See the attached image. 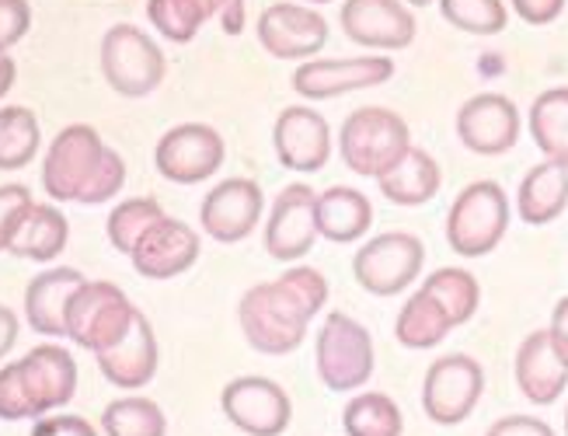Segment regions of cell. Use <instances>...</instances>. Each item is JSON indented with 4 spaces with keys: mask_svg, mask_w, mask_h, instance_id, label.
Here are the masks:
<instances>
[{
    "mask_svg": "<svg viewBox=\"0 0 568 436\" xmlns=\"http://www.w3.org/2000/svg\"><path fill=\"white\" fill-rule=\"evenodd\" d=\"M328 280L311 265H293L276 280L252 286L237 304V322L248 346L262 356L296 353L311 322L325 311Z\"/></svg>",
    "mask_w": 568,
    "mask_h": 436,
    "instance_id": "cell-1",
    "label": "cell"
},
{
    "mask_svg": "<svg viewBox=\"0 0 568 436\" xmlns=\"http://www.w3.org/2000/svg\"><path fill=\"white\" fill-rule=\"evenodd\" d=\"M122 182H126V164L88 123L60 130L42 158V189L57 203H109Z\"/></svg>",
    "mask_w": 568,
    "mask_h": 436,
    "instance_id": "cell-2",
    "label": "cell"
},
{
    "mask_svg": "<svg viewBox=\"0 0 568 436\" xmlns=\"http://www.w3.org/2000/svg\"><path fill=\"white\" fill-rule=\"evenodd\" d=\"M78 363L63 346H36L18 363L0 367V419H42L73 402Z\"/></svg>",
    "mask_w": 568,
    "mask_h": 436,
    "instance_id": "cell-3",
    "label": "cell"
},
{
    "mask_svg": "<svg viewBox=\"0 0 568 436\" xmlns=\"http://www.w3.org/2000/svg\"><path fill=\"white\" fill-rule=\"evenodd\" d=\"M314 363L321 384L335 395H353L363 384L374 381L377 371V349L374 335L366 325H359L353 314L328 311L325 325L317 332Z\"/></svg>",
    "mask_w": 568,
    "mask_h": 436,
    "instance_id": "cell-4",
    "label": "cell"
},
{
    "mask_svg": "<svg viewBox=\"0 0 568 436\" xmlns=\"http://www.w3.org/2000/svg\"><path fill=\"white\" fill-rule=\"evenodd\" d=\"M412 148V130L394 109L363 105L338 130L342 161L359 179H381Z\"/></svg>",
    "mask_w": 568,
    "mask_h": 436,
    "instance_id": "cell-5",
    "label": "cell"
},
{
    "mask_svg": "<svg viewBox=\"0 0 568 436\" xmlns=\"http://www.w3.org/2000/svg\"><path fill=\"white\" fill-rule=\"evenodd\" d=\"M509 196L499 182L481 179L457 192V200L447 213V241L464 258L491 255L509 231Z\"/></svg>",
    "mask_w": 568,
    "mask_h": 436,
    "instance_id": "cell-6",
    "label": "cell"
},
{
    "mask_svg": "<svg viewBox=\"0 0 568 436\" xmlns=\"http://www.w3.org/2000/svg\"><path fill=\"white\" fill-rule=\"evenodd\" d=\"M136 307L109 280H88L67 304V338L94 356L109 353L133 328Z\"/></svg>",
    "mask_w": 568,
    "mask_h": 436,
    "instance_id": "cell-7",
    "label": "cell"
},
{
    "mask_svg": "<svg viewBox=\"0 0 568 436\" xmlns=\"http://www.w3.org/2000/svg\"><path fill=\"white\" fill-rule=\"evenodd\" d=\"M426 262V245L408 231H384L359 245L353 258L356 283L374 297H398L418 280Z\"/></svg>",
    "mask_w": 568,
    "mask_h": 436,
    "instance_id": "cell-8",
    "label": "cell"
},
{
    "mask_svg": "<svg viewBox=\"0 0 568 436\" xmlns=\"http://www.w3.org/2000/svg\"><path fill=\"white\" fill-rule=\"evenodd\" d=\"M102 74L122 99H146L164 81V53L143 29L112 26L102 39Z\"/></svg>",
    "mask_w": 568,
    "mask_h": 436,
    "instance_id": "cell-9",
    "label": "cell"
},
{
    "mask_svg": "<svg viewBox=\"0 0 568 436\" xmlns=\"http://www.w3.org/2000/svg\"><path fill=\"white\" fill-rule=\"evenodd\" d=\"M485 395V371L475 356L447 353L426 371L423 408L436 426H460Z\"/></svg>",
    "mask_w": 568,
    "mask_h": 436,
    "instance_id": "cell-10",
    "label": "cell"
},
{
    "mask_svg": "<svg viewBox=\"0 0 568 436\" xmlns=\"http://www.w3.org/2000/svg\"><path fill=\"white\" fill-rule=\"evenodd\" d=\"M158 172L175 185H200L224 164V136L206 123L171 126L154 148Z\"/></svg>",
    "mask_w": 568,
    "mask_h": 436,
    "instance_id": "cell-11",
    "label": "cell"
},
{
    "mask_svg": "<svg viewBox=\"0 0 568 436\" xmlns=\"http://www.w3.org/2000/svg\"><path fill=\"white\" fill-rule=\"evenodd\" d=\"M394 78V60L381 53H366L353 60H307L293 70V91L307 102L338 99L366 88H381Z\"/></svg>",
    "mask_w": 568,
    "mask_h": 436,
    "instance_id": "cell-12",
    "label": "cell"
},
{
    "mask_svg": "<svg viewBox=\"0 0 568 436\" xmlns=\"http://www.w3.org/2000/svg\"><path fill=\"white\" fill-rule=\"evenodd\" d=\"M220 408L244 436H283L293 423L290 395L258 374L231 381L220 395Z\"/></svg>",
    "mask_w": 568,
    "mask_h": 436,
    "instance_id": "cell-13",
    "label": "cell"
},
{
    "mask_svg": "<svg viewBox=\"0 0 568 436\" xmlns=\"http://www.w3.org/2000/svg\"><path fill=\"white\" fill-rule=\"evenodd\" d=\"M457 136L478 158H503L520 143V109L506 94H475L457 112Z\"/></svg>",
    "mask_w": 568,
    "mask_h": 436,
    "instance_id": "cell-14",
    "label": "cell"
},
{
    "mask_svg": "<svg viewBox=\"0 0 568 436\" xmlns=\"http://www.w3.org/2000/svg\"><path fill=\"white\" fill-rule=\"evenodd\" d=\"M314 203L317 192L311 185H286L273 210H268V224H265V237L262 245L268 252V258L296 265L317 241V221H314Z\"/></svg>",
    "mask_w": 568,
    "mask_h": 436,
    "instance_id": "cell-15",
    "label": "cell"
},
{
    "mask_svg": "<svg viewBox=\"0 0 568 436\" xmlns=\"http://www.w3.org/2000/svg\"><path fill=\"white\" fill-rule=\"evenodd\" d=\"M342 32L363 50L394 53L415 42V14L405 0H345Z\"/></svg>",
    "mask_w": 568,
    "mask_h": 436,
    "instance_id": "cell-16",
    "label": "cell"
},
{
    "mask_svg": "<svg viewBox=\"0 0 568 436\" xmlns=\"http://www.w3.org/2000/svg\"><path fill=\"white\" fill-rule=\"evenodd\" d=\"M258 42L268 57L307 63L311 57L321 53V45L328 42V21L314 8L280 0V4H268L258 14Z\"/></svg>",
    "mask_w": 568,
    "mask_h": 436,
    "instance_id": "cell-17",
    "label": "cell"
},
{
    "mask_svg": "<svg viewBox=\"0 0 568 436\" xmlns=\"http://www.w3.org/2000/svg\"><path fill=\"white\" fill-rule=\"evenodd\" d=\"M273 148L283 168L296 175L321 172L332 158V126L311 105H290L273 126Z\"/></svg>",
    "mask_w": 568,
    "mask_h": 436,
    "instance_id": "cell-18",
    "label": "cell"
},
{
    "mask_svg": "<svg viewBox=\"0 0 568 436\" xmlns=\"http://www.w3.org/2000/svg\"><path fill=\"white\" fill-rule=\"evenodd\" d=\"M262 210L265 196L252 179H227L206 192L200 224L220 245H237V241H244L258 227Z\"/></svg>",
    "mask_w": 568,
    "mask_h": 436,
    "instance_id": "cell-19",
    "label": "cell"
},
{
    "mask_svg": "<svg viewBox=\"0 0 568 436\" xmlns=\"http://www.w3.org/2000/svg\"><path fill=\"white\" fill-rule=\"evenodd\" d=\"M195 258H200V234L175 216H161L130 252L133 270L143 280H175L192 270Z\"/></svg>",
    "mask_w": 568,
    "mask_h": 436,
    "instance_id": "cell-20",
    "label": "cell"
},
{
    "mask_svg": "<svg viewBox=\"0 0 568 436\" xmlns=\"http://www.w3.org/2000/svg\"><path fill=\"white\" fill-rule=\"evenodd\" d=\"M516 387L530 405H555L568 387V367L558 359L548 328L530 332L516 349Z\"/></svg>",
    "mask_w": 568,
    "mask_h": 436,
    "instance_id": "cell-21",
    "label": "cell"
},
{
    "mask_svg": "<svg viewBox=\"0 0 568 436\" xmlns=\"http://www.w3.org/2000/svg\"><path fill=\"white\" fill-rule=\"evenodd\" d=\"M98 359V371L102 377L115 387H126V392H136V387L151 384L154 374H158V363H161V353H158V335L151 328V322L136 314L133 318V328L126 332L122 343H115L109 353L94 356Z\"/></svg>",
    "mask_w": 568,
    "mask_h": 436,
    "instance_id": "cell-22",
    "label": "cell"
},
{
    "mask_svg": "<svg viewBox=\"0 0 568 436\" xmlns=\"http://www.w3.org/2000/svg\"><path fill=\"white\" fill-rule=\"evenodd\" d=\"M81 283H88L84 273L70 270V265L39 273L24 290V318H29V325L49 338L67 335V304L81 290Z\"/></svg>",
    "mask_w": 568,
    "mask_h": 436,
    "instance_id": "cell-23",
    "label": "cell"
},
{
    "mask_svg": "<svg viewBox=\"0 0 568 436\" xmlns=\"http://www.w3.org/2000/svg\"><path fill=\"white\" fill-rule=\"evenodd\" d=\"M314 221L317 237L335 241V245H353V241H363L369 227H374V203L353 185H332L317 192Z\"/></svg>",
    "mask_w": 568,
    "mask_h": 436,
    "instance_id": "cell-24",
    "label": "cell"
},
{
    "mask_svg": "<svg viewBox=\"0 0 568 436\" xmlns=\"http://www.w3.org/2000/svg\"><path fill=\"white\" fill-rule=\"evenodd\" d=\"M377 185H381V196L394 206H426L429 200H436V192L443 185V172L429 151L412 143V148L377 179Z\"/></svg>",
    "mask_w": 568,
    "mask_h": 436,
    "instance_id": "cell-25",
    "label": "cell"
},
{
    "mask_svg": "<svg viewBox=\"0 0 568 436\" xmlns=\"http://www.w3.org/2000/svg\"><path fill=\"white\" fill-rule=\"evenodd\" d=\"M568 206V168L555 161H540L520 182L516 192V213L530 227H545L565 213Z\"/></svg>",
    "mask_w": 568,
    "mask_h": 436,
    "instance_id": "cell-26",
    "label": "cell"
},
{
    "mask_svg": "<svg viewBox=\"0 0 568 436\" xmlns=\"http://www.w3.org/2000/svg\"><path fill=\"white\" fill-rule=\"evenodd\" d=\"M67 237H70L67 216L57 206L36 203L29 210V216L21 221L18 234L11 237L8 252L18 255V258H29V262H53V258L63 255Z\"/></svg>",
    "mask_w": 568,
    "mask_h": 436,
    "instance_id": "cell-27",
    "label": "cell"
},
{
    "mask_svg": "<svg viewBox=\"0 0 568 436\" xmlns=\"http://www.w3.org/2000/svg\"><path fill=\"white\" fill-rule=\"evenodd\" d=\"M454 332V322L447 318V311H443L423 286H418V294H412L402 311H398V322H394V338L405 346V349H436L443 338Z\"/></svg>",
    "mask_w": 568,
    "mask_h": 436,
    "instance_id": "cell-28",
    "label": "cell"
},
{
    "mask_svg": "<svg viewBox=\"0 0 568 436\" xmlns=\"http://www.w3.org/2000/svg\"><path fill=\"white\" fill-rule=\"evenodd\" d=\"M530 136L545 161L568 168V88L540 91L530 105Z\"/></svg>",
    "mask_w": 568,
    "mask_h": 436,
    "instance_id": "cell-29",
    "label": "cell"
},
{
    "mask_svg": "<svg viewBox=\"0 0 568 436\" xmlns=\"http://www.w3.org/2000/svg\"><path fill=\"white\" fill-rule=\"evenodd\" d=\"M345 436H402L405 416L398 402L381 392H359L342 408Z\"/></svg>",
    "mask_w": 568,
    "mask_h": 436,
    "instance_id": "cell-30",
    "label": "cell"
},
{
    "mask_svg": "<svg viewBox=\"0 0 568 436\" xmlns=\"http://www.w3.org/2000/svg\"><path fill=\"white\" fill-rule=\"evenodd\" d=\"M42 148V130L32 109L4 105L0 109V172H18L32 164Z\"/></svg>",
    "mask_w": 568,
    "mask_h": 436,
    "instance_id": "cell-31",
    "label": "cell"
},
{
    "mask_svg": "<svg viewBox=\"0 0 568 436\" xmlns=\"http://www.w3.org/2000/svg\"><path fill=\"white\" fill-rule=\"evenodd\" d=\"M426 294L447 311V318L457 325H467L475 318V311L481 304V286L467 270H436L423 283Z\"/></svg>",
    "mask_w": 568,
    "mask_h": 436,
    "instance_id": "cell-32",
    "label": "cell"
},
{
    "mask_svg": "<svg viewBox=\"0 0 568 436\" xmlns=\"http://www.w3.org/2000/svg\"><path fill=\"white\" fill-rule=\"evenodd\" d=\"M105 436H164L168 419L151 398H115L102 412Z\"/></svg>",
    "mask_w": 568,
    "mask_h": 436,
    "instance_id": "cell-33",
    "label": "cell"
},
{
    "mask_svg": "<svg viewBox=\"0 0 568 436\" xmlns=\"http://www.w3.org/2000/svg\"><path fill=\"white\" fill-rule=\"evenodd\" d=\"M161 216H168L161 210L158 200L151 196H136V200H126V203H119L112 213H109V241H112V249L122 252V255H130L136 249V241L151 231Z\"/></svg>",
    "mask_w": 568,
    "mask_h": 436,
    "instance_id": "cell-34",
    "label": "cell"
},
{
    "mask_svg": "<svg viewBox=\"0 0 568 436\" xmlns=\"http://www.w3.org/2000/svg\"><path fill=\"white\" fill-rule=\"evenodd\" d=\"M146 18L168 42H192L210 18L200 0H146Z\"/></svg>",
    "mask_w": 568,
    "mask_h": 436,
    "instance_id": "cell-35",
    "label": "cell"
},
{
    "mask_svg": "<svg viewBox=\"0 0 568 436\" xmlns=\"http://www.w3.org/2000/svg\"><path fill=\"white\" fill-rule=\"evenodd\" d=\"M439 14L471 36H499L509 26L503 0H439Z\"/></svg>",
    "mask_w": 568,
    "mask_h": 436,
    "instance_id": "cell-36",
    "label": "cell"
},
{
    "mask_svg": "<svg viewBox=\"0 0 568 436\" xmlns=\"http://www.w3.org/2000/svg\"><path fill=\"white\" fill-rule=\"evenodd\" d=\"M32 192L24 185H0V252H8L11 237L32 210Z\"/></svg>",
    "mask_w": 568,
    "mask_h": 436,
    "instance_id": "cell-37",
    "label": "cell"
},
{
    "mask_svg": "<svg viewBox=\"0 0 568 436\" xmlns=\"http://www.w3.org/2000/svg\"><path fill=\"white\" fill-rule=\"evenodd\" d=\"M32 29L29 0H0V53H8Z\"/></svg>",
    "mask_w": 568,
    "mask_h": 436,
    "instance_id": "cell-38",
    "label": "cell"
},
{
    "mask_svg": "<svg viewBox=\"0 0 568 436\" xmlns=\"http://www.w3.org/2000/svg\"><path fill=\"white\" fill-rule=\"evenodd\" d=\"M32 436H98V429L84 416H42L32 429Z\"/></svg>",
    "mask_w": 568,
    "mask_h": 436,
    "instance_id": "cell-39",
    "label": "cell"
},
{
    "mask_svg": "<svg viewBox=\"0 0 568 436\" xmlns=\"http://www.w3.org/2000/svg\"><path fill=\"white\" fill-rule=\"evenodd\" d=\"M485 436H555V429L537 416H503L488 426Z\"/></svg>",
    "mask_w": 568,
    "mask_h": 436,
    "instance_id": "cell-40",
    "label": "cell"
},
{
    "mask_svg": "<svg viewBox=\"0 0 568 436\" xmlns=\"http://www.w3.org/2000/svg\"><path fill=\"white\" fill-rule=\"evenodd\" d=\"M513 11L520 14L527 26H551L565 11V0H513Z\"/></svg>",
    "mask_w": 568,
    "mask_h": 436,
    "instance_id": "cell-41",
    "label": "cell"
},
{
    "mask_svg": "<svg viewBox=\"0 0 568 436\" xmlns=\"http://www.w3.org/2000/svg\"><path fill=\"white\" fill-rule=\"evenodd\" d=\"M200 4L210 18L220 14V26H224L227 36L244 32V0H200Z\"/></svg>",
    "mask_w": 568,
    "mask_h": 436,
    "instance_id": "cell-42",
    "label": "cell"
},
{
    "mask_svg": "<svg viewBox=\"0 0 568 436\" xmlns=\"http://www.w3.org/2000/svg\"><path fill=\"white\" fill-rule=\"evenodd\" d=\"M548 338L558 353V359L568 367V297H561L551 311V325H548Z\"/></svg>",
    "mask_w": 568,
    "mask_h": 436,
    "instance_id": "cell-43",
    "label": "cell"
},
{
    "mask_svg": "<svg viewBox=\"0 0 568 436\" xmlns=\"http://www.w3.org/2000/svg\"><path fill=\"white\" fill-rule=\"evenodd\" d=\"M18 343V318L14 311L0 304V359L11 353V346Z\"/></svg>",
    "mask_w": 568,
    "mask_h": 436,
    "instance_id": "cell-44",
    "label": "cell"
},
{
    "mask_svg": "<svg viewBox=\"0 0 568 436\" xmlns=\"http://www.w3.org/2000/svg\"><path fill=\"white\" fill-rule=\"evenodd\" d=\"M14 78H18V67L8 53H0V99L14 88Z\"/></svg>",
    "mask_w": 568,
    "mask_h": 436,
    "instance_id": "cell-45",
    "label": "cell"
},
{
    "mask_svg": "<svg viewBox=\"0 0 568 436\" xmlns=\"http://www.w3.org/2000/svg\"><path fill=\"white\" fill-rule=\"evenodd\" d=\"M408 4H412V8H429L433 0H408Z\"/></svg>",
    "mask_w": 568,
    "mask_h": 436,
    "instance_id": "cell-46",
    "label": "cell"
},
{
    "mask_svg": "<svg viewBox=\"0 0 568 436\" xmlns=\"http://www.w3.org/2000/svg\"><path fill=\"white\" fill-rule=\"evenodd\" d=\"M307 4H332V0H307Z\"/></svg>",
    "mask_w": 568,
    "mask_h": 436,
    "instance_id": "cell-47",
    "label": "cell"
},
{
    "mask_svg": "<svg viewBox=\"0 0 568 436\" xmlns=\"http://www.w3.org/2000/svg\"><path fill=\"white\" fill-rule=\"evenodd\" d=\"M565 436H568V408H565Z\"/></svg>",
    "mask_w": 568,
    "mask_h": 436,
    "instance_id": "cell-48",
    "label": "cell"
}]
</instances>
